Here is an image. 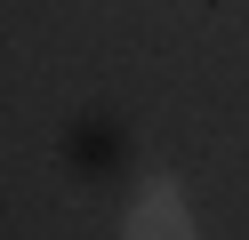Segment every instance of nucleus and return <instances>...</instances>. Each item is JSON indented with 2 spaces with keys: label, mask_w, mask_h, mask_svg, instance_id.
Segmentation results:
<instances>
[{
  "label": "nucleus",
  "mask_w": 249,
  "mask_h": 240,
  "mask_svg": "<svg viewBox=\"0 0 249 240\" xmlns=\"http://www.w3.org/2000/svg\"><path fill=\"white\" fill-rule=\"evenodd\" d=\"M121 240H201V232H193V208L177 200V184H145L137 208L121 216Z\"/></svg>",
  "instance_id": "f257e3e1"
}]
</instances>
